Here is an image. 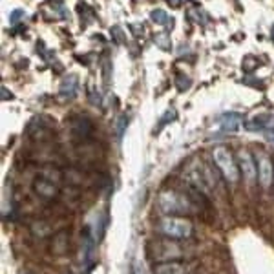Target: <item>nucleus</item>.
<instances>
[{
  "mask_svg": "<svg viewBox=\"0 0 274 274\" xmlns=\"http://www.w3.org/2000/svg\"><path fill=\"white\" fill-rule=\"evenodd\" d=\"M157 229H159L161 234H165L170 240H186L194 232V227H192L190 221L179 216H165L159 221Z\"/></svg>",
  "mask_w": 274,
  "mask_h": 274,
  "instance_id": "obj_1",
  "label": "nucleus"
},
{
  "mask_svg": "<svg viewBox=\"0 0 274 274\" xmlns=\"http://www.w3.org/2000/svg\"><path fill=\"white\" fill-rule=\"evenodd\" d=\"M157 207L163 214H186L192 209V203L188 198H185L183 194L174 190H165L159 194L157 199Z\"/></svg>",
  "mask_w": 274,
  "mask_h": 274,
  "instance_id": "obj_2",
  "label": "nucleus"
},
{
  "mask_svg": "<svg viewBox=\"0 0 274 274\" xmlns=\"http://www.w3.org/2000/svg\"><path fill=\"white\" fill-rule=\"evenodd\" d=\"M212 157H214V163L216 166L219 168V172L223 174V178L232 183V185H236L238 181H240V168H238L236 161L232 157V153L227 147H217L214 148V152H212Z\"/></svg>",
  "mask_w": 274,
  "mask_h": 274,
  "instance_id": "obj_3",
  "label": "nucleus"
},
{
  "mask_svg": "<svg viewBox=\"0 0 274 274\" xmlns=\"http://www.w3.org/2000/svg\"><path fill=\"white\" fill-rule=\"evenodd\" d=\"M148 254L157 262H172L181 258V249L174 242H155L152 243Z\"/></svg>",
  "mask_w": 274,
  "mask_h": 274,
  "instance_id": "obj_4",
  "label": "nucleus"
},
{
  "mask_svg": "<svg viewBox=\"0 0 274 274\" xmlns=\"http://www.w3.org/2000/svg\"><path fill=\"white\" fill-rule=\"evenodd\" d=\"M258 179H260V185L263 188H269L273 185L274 179V168H273V161L269 157L267 153L260 152L258 153Z\"/></svg>",
  "mask_w": 274,
  "mask_h": 274,
  "instance_id": "obj_5",
  "label": "nucleus"
},
{
  "mask_svg": "<svg viewBox=\"0 0 274 274\" xmlns=\"http://www.w3.org/2000/svg\"><path fill=\"white\" fill-rule=\"evenodd\" d=\"M238 157H240V168H242L245 181H247V183H254L256 174H258V166L254 165V159H252V155H250L247 150H242Z\"/></svg>",
  "mask_w": 274,
  "mask_h": 274,
  "instance_id": "obj_6",
  "label": "nucleus"
},
{
  "mask_svg": "<svg viewBox=\"0 0 274 274\" xmlns=\"http://www.w3.org/2000/svg\"><path fill=\"white\" fill-rule=\"evenodd\" d=\"M186 271H188V265H186V263L172 260V262L159 263L157 267L153 269V274H186Z\"/></svg>",
  "mask_w": 274,
  "mask_h": 274,
  "instance_id": "obj_7",
  "label": "nucleus"
},
{
  "mask_svg": "<svg viewBox=\"0 0 274 274\" xmlns=\"http://www.w3.org/2000/svg\"><path fill=\"white\" fill-rule=\"evenodd\" d=\"M35 192L42 198L51 199L57 196V186L53 185L51 181H48V179H37L35 181Z\"/></svg>",
  "mask_w": 274,
  "mask_h": 274,
  "instance_id": "obj_8",
  "label": "nucleus"
},
{
  "mask_svg": "<svg viewBox=\"0 0 274 274\" xmlns=\"http://www.w3.org/2000/svg\"><path fill=\"white\" fill-rule=\"evenodd\" d=\"M77 91V75H68L61 84V97L62 99H71L75 97Z\"/></svg>",
  "mask_w": 274,
  "mask_h": 274,
  "instance_id": "obj_9",
  "label": "nucleus"
},
{
  "mask_svg": "<svg viewBox=\"0 0 274 274\" xmlns=\"http://www.w3.org/2000/svg\"><path fill=\"white\" fill-rule=\"evenodd\" d=\"M240 121H242V115L238 114H227L221 117L219 121V126L223 128L225 132H236L238 126H240Z\"/></svg>",
  "mask_w": 274,
  "mask_h": 274,
  "instance_id": "obj_10",
  "label": "nucleus"
},
{
  "mask_svg": "<svg viewBox=\"0 0 274 274\" xmlns=\"http://www.w3.org/2000/svg\"><path fill=\"white\" fill-rule=\"evenodd\" d=\"M68 250V232H61L55 238V245H53V252L55 254H64Z\"/></svg>",
  "mask_w": 274,
  "mask_h": 274,
  "instance_id": "obj_11",
  "label": "nucleus"
},
{
  "mask_svg": "<svg viewBox=\"0 0 274 274\" xmlns=\"http://www.w3.org/2000/svg\"><path fill=\"white\" fill-rule=\"evenodd\" d=\"M152 20H153V22H157V24H163V26L170 24V20H168V15H166L163 9H155V11H152Z\"/></svg>",
  "mask_w": 274,
  "mask_h": 274,
  "instance_id": "obj_12",
  "label": "nucleus"
},
{
  "mask_svg": "<svg viewBox=\"0 0 274 274\" xmlns=\"http://www.w3.org/2000/svg\"><path fill=\"white\" fill-rule=\"evenodd\" d=\"M126 126H128V117L126 115H121V117L115 121V130H117V137H119V139H122Z\"/></svg>",
  "mask_w": 274,
  "mask_h": 274,
  "instance_id": "obj_13",
  "label": "nucleus"
},
{
  "mask_svg": "<svg viewBox=\"0 0 274 274\" xmlns=\"http://www.w3.org/2000/svg\"><path fill=\"white\" fill-rule=\"evenodd\" d=\"M22 15V11H15V17H20ZM20 19H11V22H19Z\"/></svg>",
  "mask_w": 274,
  "mask_h": 274,
  "instance_id": "obj_14",
  "label": "nucleus"
},
{
  "mask_svg": "<svg viewBox=\"0 0 274 274\" xmlns=\"http://www.w3.org/2000/svg\"><path fill=\"white\" fill-rule=\"evenodd\" d=\"M273 38H274V28H273Z\"/></svg>",
  "mask_w": 274,
  "mask_h": 274,
  "instance_id": "obj_15",
  "label": "nucleus"
},
{
  "mask_svg": "<svg viewBox=\"0 0 274 274\" xmlns=\"http://www.w3.org/2000/svg\"><path fill=\"white\" fill-rule=\"evenodd\" d=\"M134 274H141V273H139V271H137V273H134Z\"/></svg>",
  "mask_w": 274,
  "mask_h": 274,
  "instance_id": "obj_16",
  "label": "nucleus"
},
{
  "mask_svg": "<svg viewBox=\"0 0 274 274\" xmlns=\"http://www.w3.org/2000/svg\"><path fill=\"white\" fill-rule=\"evenodd\" d=\"M20 274H28V273H20Z\"/></svg>",
  "mask_w": 274,
  "mask_h": 274,
  "instance_id": "obj_17",
  "label": "nucleus"
}]
</instances>
